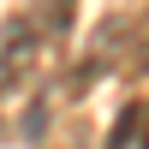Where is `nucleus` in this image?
<instances>
[{"label":"nucleus","instance_id":"nucleus-1","mask_svg":"<svg viewBox=\"0 0 149 149\" xmlns=\"http://www.w3.org/2000/svg\"><path fill=\"white\" fill-rule=\"evenodd\" d=\"M36 48H42V30L30 18H6L0 24V78H18V72L36 66Z\"/></svg>","mask_w":149,"mask_h":149},{"label":"nucleus","instance_id":"nucleus-2","mask_svg":"<svg viewBox=\"0 0 149 149\" xmlns=\"http://www.w3.org/2000/svg\"><path fill=\"white\" fill-rule=\"evenodd\" d=\"M131 24H137V18H107L102 30H95V42H90V66L78 72V84H90L95 72H113L119 60H125V54H119V36H125Z\"/></svg>","mask_w":149,"mask_h":149},{"label":"nucleus","instance_id":"nucleus-3","mask_svg":"<svg viewBox=\"0 0 149 149\" xmlns=\"http://www.w3.org/2000/svg\"><path fill=\"white\" fill-rule=\"evenodd\" d=\"M24 18L42 30V42H60V36L72 30V18H78V0H30Z\"/></svg>","mask_w":149,"mask_h":149},{"label":"nucleus","instance_id":"nucleus-4","mask_svg":"<svg viewBox=\"0 0 149 149\" xmlns=\"http://www.w3.org/2000/svg\"><path fill=\"white\" fill-rule=\"evenodd\" d=\"M137 119H143V107H137V102H125V113H119V125H113V137H107V149H131Z\"/></svg>","mask_w":149,"mask_h":149}]
</instances>
